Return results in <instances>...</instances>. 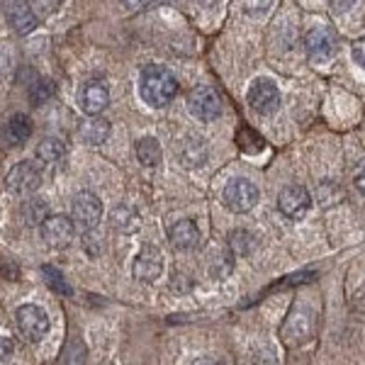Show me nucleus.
Returning a JSON list of instances; mask_svg holds the SVG:
<instances>
[{
    "instance_id": "1",
    "label": "nucleus",
    "mask_w": 365,
    "mask_h": 365,
    "mask_svg": "<svg viewBox=\"0 0 365 365\" xmlns=\"http://www.w3.org/2000/svg\"><path fill=\"white\" fill-rule=\"evenodd\" d=\"M178 93V78L166 68L151 63L139 76V96L149 108H166Z\"/></svg>"
},
{
    "instance_id": "2",
    "label": "nucleus",
    "mask_w": 365,
    "mask_h": 365,
    "mask_svg": "<svg viewBox=\"0 0 365 365\" xmlns=\"http://www.w3.org/2000/svg\"><path fill=\"white\" fill-rule=\"evenodd\" d=\"M15 324L20 336L29 341V344H39L46 336V331H49V317L37 304H22V307H17Z\"/></svg>"
},
{
    "instance_id": "3",
    "label": "nucleus",
    "mask_w": 365,
    "mask_h": 365,
    "mask_svg": "<svg viewBox=\"0 0 365 365\" xmlns=\"http://www.w3.org/2000/svg\"><path fill=\"white\" fill-rule=\"evenodd\" d=\"M103 220V205L93 192H78L73 200V210H71V222H73L76 232L86 234L93 232L98 227V222Z\"/></svg>"
},
{
    "instance_id": "4",
    "label": "nucleus",
    "mask_w": 365,
    "mask_h": 365,
    "mask_svg": "<svg viewBox=\"0 0 365 365\" xmlns=\"http://www.w3.org/2000/svg\"><path fill=\"white\" fill-rule=\"evenodd\" d=\"M187 110L200 122H215L222 115V98L215 88L200 86L187 96Z\"/></svg>"
},
{
    "instance_id": "5",
    "label": "nucleus",
    "mask_w": 365,
    "mask_h": 365,
    "mask_svg": "<svg viewBox=\"0 0 365 365\" xmlns=\"http://www.w3.org/2000/svg\"><path fill=\"white\" fill-rule=\"evenodd\" d=\"M258 200H261V192H258V187L253 185L251 180L234 178V180L227 182L225 202H227V207L232 210V212H237V215L253 210L258 205Z\"/></svg>"
},
{
    "instance_id": "6",
    "label": "nucleus",
    "mask_w": 365,
    "mask_h": 365,
    "mask_svg": "<svg viewBox=\"0 0 365 365\" xmlns=\"http://www.w3.org/2000/svg\"><path fill=\"white\" fill-rule=\"evenodd\" d=\"M304 49L312 63H327L336 56L339 44H336V34L329 27H314L304 39Z\"/></svg>"
},
{
    "instance_id": "7",
    "label": "nucleus",
    "mask_w": 365,
    "mask_h": 365,
    "mask_svg": "<svg viewBox=\"0 0 365 365\" xmlns=\"http://www.w3.org/2000/svg\"><path fill=\"white\" fill-rule=\"evenodd\" d=\"M246 98H249V105L258 115H273L275 110L280 108V100H282L278 86L268 78L253 81L249 93H246Z\"/></svg>"
},
{
    "instance_id": "8",
    "label": "nucleus",
    "mask_w": 365,
    "mask_h": 365,
    "mask_svg": "<svg viewBox=\"0 0 365 365\" xmlns=\"http://www.w3.org/2000/svg\"><path fill=\"white\" fill-rule=\"evenodd\" d=\"M39 182H42V173H39L37 166L29 161L17 163V166L8 173V178H5L8 190L15 192V195H29V192L37 190Z\"/></svg>"
},
{
    "instance_id": "9",
    "label": "nucleus",
    "mask_w": 365,
    "mask_h": 365,
    "mask_svg": "<svg viewBox=\"0 0 365 365\" xmlns=\"http://www.w3.org/2000/svg\"><path fill=\"white\" fill-rule=\"evenodd\" d=\"M73 234H76V227H73V222H71V217L51 215L42 222V239L51 249H63V246H68Z\"/></svg>"
},
{
    "instance_id": "10",
    "label": "nucleus",
    "mask_w": 365,
    "mask_h": 365,
    "mask_svg": "<svg viewBox=\"0 0 365 365\" xmlns=\"http://www.w3.org/2000/svg\"><path fill=\"white\" fill-rule=\"evenodd\" d=\"M309 205H312V197H309L307 187H302V185L285 187L278 197V207L287 220H302L309 212Z\"/></svg>"
},
{
    "instance_id": "11",
    "label": "nucleus",
    "mask_w": 365,
    "mask_h": 365,
    "mask_svg": "<svg viewBox=\"0 0 365 365\" xmlns=\"http://www.w3.org/2000/svg\"><path fill=\"white\" fill-rule=\"evenodd\" d=\"M132 273H134V278L141 282H154L161 278V273H163L161 251L154 249V246H144V249L139 251V256L134 258Z\"/></svg>"
},
{
    "instance_id": "12",
    "label": "nucleus",
    "mask_w": 365,
    "mask_h": 365,
    "mask_svg": "<svg viewBox=\"0 0 365 365\" xmlns=\"http://www.w3.org/2000/svg\"><path fill=\"white\" fill-rule=\"evenodd\" d=\"M314 331V317L307 309H292V314L287 317L285 329H282V341L287 346H295L307 341Z\"/></svg>"
},
{
    "instance_id": "13",
    "label": "nucleus",
    "mask_w": 365,
    "mask_h": 365,
    "mask_svg": "<svg viewBox=\"0 0 365 365\" xmlns=\"http://www.w3.org/2000/svg\"><path fill=\"white\" fill-rule=\"evenodd\" d=\"M78 105L86 115H100L110 105V91L103 81H88L78 93Z\"/></svg>"
},
{
    "instance_id": "14",
    "label": "nucleus",
    "mask_w": 365,
    "mask_h": 365,
    "mask_svg": "<svg viewBox=\"0 0 365 365\" xmlns=\"http://www.w3.org/2000/svg\"><path fill=\"white\" fill-rule=\"evenodd\" d=\"M168 239L175 251H190L200 244V229L192 220H180L170 227Z\"/></svg>"
},
{
    "instance_id": "15",
    "label": "nucleus",
    "mask_w": 365,
    "mask_h": 365,
    "mask_svg": "<svg viewBox=\"0 0 365 365\" xmlns=\"http://www.w3.org/2000/svg\"><path fill=\"white\" fill-rule=\"evenodd\" d=\"M207 154L210 151L202 137H187L185 141H180V146H178V156L187 168L202 166V163L207 161Z\"/></svg>"
},
{
    "instance_id": "16",
    "label": "nucleus",
    "mask_w": 365,
    "mask_h": 365,
    "mask_svg": "<svg viewBox=\"0 0 365 365\" xmlns=\"http://www.w3.org/2000/svg\"><path fill=\"white\" fill-rule=\"evenodd\" d=\"M110 132H113L110 122L105 120V117H98V115H91V120H86L83 125H81V139H83L88 146L105 144L110 137Z\"/></svg>"
},
{
    "instance_id": "17",
    "label": "nucleus",
    "mask_w": 365,
    "mask_h": 365,
    "mask_svg": "<svg viewBox=\"0 0 365 365\" xmlns=\"http://www.w3.org/2000/svg\"><path fill=\"white\" fill-rule=\"evenodd\" d=\"M32 137V122H29L27 115H13L3 127V139L8 141L10 146H20Z\"/></svg>"
},
{
    "instance_id": "18",
    "label": "nucleus",
    "mask_w": 365,
    "mask_h": 365,
    "mask_svg": "<svg viewBox=\"0 0 365 365\" xmlns=\"http://www.w3.org/2000/svg\"><path fill=\"white\" fill-rule=\"evenodd\" d=\"M8 20L17 34H29L37 27V15L32 13L27 3H13L8 8Z\"/></svg>"
},
{
    "instance_id": "19",
    "label": "nucleus",
    "mask_w": 365,
    "mask_h": 365,
    "mask_svg": "<svg viewBox=\"0 0 365 365\" xmlns=\"http://www.w3.org/2000/svg\"><path fill=\"white\" fill-rule=\"evenodd\" d=\"M161 156H163L161 144H158L154 137H141L137 141V158H139L141 166L154 168V166L161 163Z\"/></svg>"
},
{
    "instance_id": "20",
    "label": "nucleus",
    "mask_w": 365,
    "mask_h": 365,
    "mask_svg": "<svg viewBox=\"0 0 365 365\" xmlns=\"http://www.w3.org/2000/svg\"><path fill=\"white\" fill-rule=\"evenodd\" d=\"M20 212H22V220L34 227V225H42L46 217H49V205L42 197H29L22 202Z\"/></svg>"
},
{
    "instance_id": "21",
    "label": "nucleus",
    "mask_w": 365,
    "mask_h": 365,
    "mask_svg": "<svg viewBox=\"0 0 365 365\" xmlns=\"http://www.w3.org/2000/svg\"><path fill=\"white\" fill-rule=\"evenodd\" d=\"M229 246H232L234 256H251L253 249L258 246V241L251 232H246V229H234V232L229 234Z\"/></svg>"
},
{
    "instance_id": "22",
    "label": "nucleus",
    "mask_w": 365,
    "mask_h": 365,
    "mask_svg": "<svg viewBox=\"0 0 365 365\" xmlns=\"http://www.w3.org/2000/svg\"><path fill=\"white\" fill-rule=\"evenodd\" d=\"M63 151H66V146H63V141H58L54 137L44 139L42 144L37 146V158L42 163H56L58 158L63 156Z\"/></svg>"
},
{
    "instance_id": "23",
    "label": "nucleus",
    "mask_w": 365,
    "mask_h": 365,
    "mask_svg": "<svg viewBox=\"0 0 365 365\" xmlns=\"http://www.w3.org/2000/svg\"><path fill=\"white\" fill-rule=\"evenodd\" d=\"M113 227L117 232H134L137 229V212L132 207H127V205H122V207H115L113 210Z\"/></svg>"
},
{
    "instance_id": "24",
    "label": "nucleus",
    "mask_w": 365,
    "mask_h": 365,
    "mask_svg": "<svg viewBox=\"0 0 365 365\" xmlns=\"http://www.w3.org/2000/svg\"><path fill=\"white\" fill-rule=\"evenodd\" d=\"M42 275H44L46 285H49L54 292H58V295H71V285L66 282V278H63L61 270H56V268H51V266H44Z\"/></svg>"
},
{
    "instance_id": "25",
    "label": "nucleus",
    "mask_w": 365,
    "mask_h": 365,
    "mask_svg": "<svg viewBox=\"0 0 365 365\" xmlns=\"http://www.w3.org/2000/svg\"><path fill=\"white\" fill-rule=\"evenodd\" d=\"M51 96H54V83H51V81H37V83L32 86V91H29L32 105H42Z\"/></svg>"
},
{
    "instance_id": "26",
    "label": "nucleus",
    "mask_w": 365,
    "mask_h": 365,
    "mask_svg": "<svg viewBox=\"0 0 365 365\" xmlns=\"http://www.w3.org/2000/svg\"><path fill=\"white\" fill-rule=\"evenodd\" d=\"M270 3L273 0H244V10L251 17H263L270 10Z\"/></svg>"
},
{
    "instance_id": "27",
    "label": "nucleus",
    "mask_w": 365,
    "mask_h": 365,
    "mask_svg": "<svg viewBox=\"0 0 365 365\" xmlns=\"http://www.w3.org/2000/svg\"><path fill=\"white\" fill-rule=\"evenodd\" d=\"M13 358V341L8 336H0V363H8Z\"/></svg>"
},
{
    "instance_id": "28",
    "label": "nucleus",
    "mask_w": 365,
    "mask_h": 365,
    "mask_svg": "<svg viewBox=\"0 0 365 365\" xmlns=\"http://www.w3.org/2000/svg\"><path fill=\"white\" fill-rule=\"evenodd\" d=\"M329 3H331L334 13H349L353 5H356V0H329Z\"/></svg>"
},
{
    "instance_id": "29",
    "label": "nucleus",
    "mask_w": 365,
    "mask_h": 365,
    "mask_svg": "<svg viewBox=\"0 0 365 365\" xmlns=\"http://www.w3.org/2000/svg\"><path fill=\"white\" fill-rule=\"evenodd\" d=\"M353 58H356L358 66H363V42H358L353 46Z\"/></svg>"
},
{
    "instance_id": "30",
    "label": "nucleus",
    "mask_w": 365,
    "mask_h": 365,
    "mask_svg": "<svg viewBox=\"0 0 365 365\" xmlns=\"http://www.w3.org/2000/svg\"><path fill=\"white\" fill-rule=\"evenodd\" d=\"M125 3H127L132 10H141V8H146V5H149L151 0H125Z\"/></svg>"
},
{
    "instance_id": "31",
    "label": "nucleus",
    "mask_w": 365,
    "mask_h": 365,
    "mask_svg": "<svg viewBox=\"0 0 365 365\" xmlns=\"http://www.w3.org/2000/svg\"><path fill=\"white\" fill-rule=\"evenodd\" d=\"M195 3L200 5V8L212 10V8H217V3H220V0H195Z\"/></svg>"
},
{
    "instance_id": "32",
    "label": "nucleus",
    "mask_w": 365,
    "mask_h": 365,
    "mask_svg": "<svg viewBox=\"0 0 365 365\" xmlns=\"http://www.w3.org/2000/svg\"><path fill=\"white\" fill-rule=\"evenodd\" d=\"M156 3H161V5H170V3H175V0H156Z\"/></svg>"
}]
</instances>
